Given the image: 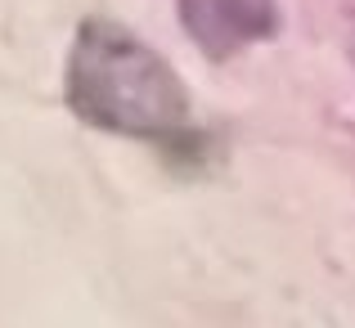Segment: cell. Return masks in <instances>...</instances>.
Here are the masks:
<instances>
[{"label": "cell", "mask_w": 355, "mask_h": 328, "mask_svg": "<svg viewBox=\"0 0 355 328\" xmlns=\"http://www.w3.org/2000/svg\"><path fill=\"white\" fill-rule=\"evenodd\" d=\"M175 9L207 59H234L257 41H270L279 27L275 0H175Z\"/></svg>", "instance_id": "obj_2"}, {"label": "cell", "mask_w": 355, "mask_h": 328, "mask_svg": "<svg viewBox=\"0 0 355 328\" xmlns=\"http://www.w3.org/2000/svg\"><path fill=\"white\" fill-rule=\"evenodd\" d=\"M63 99L86 126L126 139H175L189 126V95L175 68L113 18H86L77 27Z\"/></svg>", "instance_id": "obj_1"}]
</instances>
